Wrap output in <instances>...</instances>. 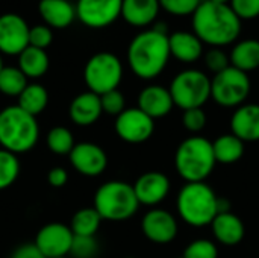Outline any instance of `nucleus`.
<instances>
[{
	"instance_id": "58836bf2",
	"label": "nucleus",
	"mask_w": 259,
	"mask_h": 258,
	"mask_svg": "<svg viewBox=\"0 0 259 258\" xmlns=\"http://www.w3.org/2000/svg\"><path fill=\"white\" fill-rule=\"evenodd\" d=\"M229 6L240 20H253L259 17V0H231Z\"/></svg>"
},
{
	"instance_id": "0eeeda50",
	"label": "nucleus",
	"mask_w": 259,
	"mask_h": 258,
	"mask_svg": "<svg viewBox=\"0 0 259 258\" xmlns=\"http://www.w3.org/2000/svg\"><path fill=\"white\" fill-rule=\"evenodd\" d=\"M168 90L178 108H202L211 99V79L202 70L187 68L173 78Z\"/></svg>"
},
{
	"instance_id": "a211bd4d",
	"label": "nucleus",
	"mask_w": 259,
	"mask_h": 258,
	"mask_svg": "<svg viewBox=\"0 0 259 258\" xmlns=\"http://www.w3.org/2000/svg\"><path fill=\"white\" fill-rule=\"evenodd\" d=\"M102 114L103 109L100 96L93 91L77 94L68 106V116L77 126H91L100 119Z\"/></svg>"
},
{
	"instance_id": "f257e3e1",
	"label": "nucleus",
	"mask_w": 259,
	"mask_h": 258,
	"mask_svg": "<svg viewBox=\"0 0 259 258\" xmlns=\"http://www.w3.org/2000/svg\"><path fill=\"white\" fill-rule=\"evenodd\" d=\"M191 17L193 32L211 47L234 44L241 33V20L228 3L203 0Z\"/></svg>"
},
{
	"instance_id": "4468645a",
	"label": "nucleus",
	"mask_w": 259,
	"mask_h": 258,
	"mask_svg": "<svg viewBox=\"0 0 259 258\" xmlns=\"http://www.w3.org/2000/svg\"><path fill=\"white\" fill-rule=\"evenodd\" d=\"M71 167L88 178H94L102 175L108 167V155L106 152L96 143L82 141L76 143L73 151L68 155Z\"/></svg>"
},
{
	"instance_id": "f704fd0d",
	"label": "nucleus",
	"mask_w": 259,
	"mask_h": 258,
	"mask_svg": "<svg viewBox=\"0 0 259 258\" xmlns=\"http://www.w3.org/2000/svg\"><path fill=\"white\" fill-rule=\"evenodd\" d=\"M205 65L209 71H212L214 75L226 70L228 67H231V58L229 55L222 49V47H211L206 53H205Z\"/></svg>"
},
{
	"instance_id": "39448f33",
	"label": "nucleus",
	"mask_w": 259,
	"mask_h": 258,
	"mask_svg": "<svg viewBox=\"0 0 259 258\" xmlns=\"http://www.w3.org/2000/svg\"><path fill=\"white\" fill-rule=\"evenodd\" d=\"M217 199L215 192L206 182H187L178 195V213L194 228L211 225L217 216Z\"/></svg>"
},
{
	"instance_id": "20e7f679",
	"label": "nucleus",
	"mask_w": 259,
	"mask_h": 258,
	"mask_svg": "<svg viewBox=\"0 0 259 258\" xmlns=\"http://www.w3.org/2000/svg\"><path fill=\"white\" fill-rule=\"evenodd\" d=\"M215 164L212 143L200 135L184 140L175 154L176 170L187 182H205Z\"/></svg>"
},
{
	"instance_id": "c03bdc74",
	"label": "nucleus",
	"mask_w": 259,
	"mask_h": 258,
	"mask_svg": "<svg viewBox=\"0 0 259 258\" xmlns=\"http://www.w3.org/2000/svg\"><path fill=\"white\" fill-rule=\"evenodd\" d=\"M3 67H5V65H3V59H2V53H0V71H2Z\"/></svg>"
},
{
	"instance_id": "412c9836",
	"label": "nucleus",
	"mask_w": 259,
	"mask_h": 258,
	"mask_svg": "<svg viewBox=\"0 0 259 258\" xmlns=\"http://www.w3.org/2000/svg\"><path fill=\"white\" fill-rule=\"evenodd\" d=\"M170 53L175 59L184 64H193L203 55V43L194 32L178 30L168 35Z\"/></svg>"
},
{
	"instance_id": "a19ab883",
	"label": "nucleus",
	"mask_w": 259,
	"mask_h": 258,
	"mask_svg": "<svg viewBox=\"0 0 259 258\" xmlns=\"http://www.w3.org/2000/svg\"><path fill=\"white\" fill-rule=\"evenodd\" d=\"M9 258H46L39 249L35 246V243H24V245H20Z\"/></svg>"
},
{
	"instance_id": "f3484780",
	"label": "nucleus",
	"mask_w": 259,
	"mask_h": 258,
	"mask_svg": "<svg viewBox=\"0 0 259 258\" xmlns=\"http://www.w3.org/2000/svg\"><path fill=\"white\" fill-rule=\"evenodd\" d=\"M175 102L171 93L162 85H149L138 94V108L153 120L168 116Z\"/></svg>"
},
{
	"instance_id": "c756f323",
	"label": "nucleus",
	"mask_w": 259,
	"mask_h": 258,
	"mask_svg": "<svg viewBox=\"0 0 259 258\" xmlns=\"http://www.w3.org/2000/svg\"><path fill=\"white\" fill-rule=\"evenodd\" d=\"M74 144V137L65 126H55L47 134V148L56 155H70Z\"/></svg>"
},
{
	"instance_id": "4c0bfd02",
	"label": "nucleus",
	"mask_w": 259,
	"mask_h": 258,
	"mask_svg": "<svg viewBox=\"0 0 259 258\" xmlns=\"http://www.w3.org/2000/svg\"><path fill=\"white\" fill-rule=\"evenodd\" d=\"M182 125L188 132L197 134L206 126V114L202 108L187 109L182 114Z\"/></svg>"
},
{
	"instance_id": "49530a36",
	"label": "nucleus",
	"mask_w": 259,
	"mask_h": 258,
	"mask_svg": "<svg viewBox=\"0 0 259 258\" xmlns=\"http://www.w3.org/2000/svg\"><path fill=\"white\" fill-rule=\"evenodd\" d=\"M59 258H68V257H59Z\"/></svg>"
},
{
	"instance_id": "2eb2a0df",
	"label": "nucleus",
	"mask_w": 259,
	"mask_h": 258,
	"mask_svg": "<svg viewBox=\"0 0 259 258\" xmlns=\"http://www.w3.org/2000/svg\"><path fill=\"white\" fill-rule=\"evenodd\" d=\"M141 230L147 240L156 245H167L178 236V220L175 216L162 208L147 211L141 220Z\"/></svg>"
},
{
	"instance_id": "f03ea898",
	"label": "nucleus",
	"mask_w": 259,
	"mask_h": 258,
	"mask_svg": "<svg viewBox=\"0 0 259 258\" xmlns=\"http://www.w3.org/2000/svg\"><path fill=\"white\" fill-rule=\"evenodd\" d=\"M168 35L147 29L137 33L127 47V64L132 73L144 81L158 78L170 59Z\"/></svg>"
},
{
	"instance_id": "b1692460",
	"label": "nucleus",
	"mask_w": 259,
	"mask_h": 258,
	"mask_svg": "<svg viewBox=\"0 0 259 258\" xmlns=\"http://www.w3.org/2000/svg\"><path fill=\"white\" fill-rule=\"evenodd\" d=\"M231 65L244 71L250 73L259 68V40L255 38H247L237 41L235 46L232 47L231 53Z\"/></svg>"
},
{
	"instance_id": "ddd939ff",
	"label": "nucleus",
	"mask_w": 259,
	"mask_h": 258,
	"mask_svg": "<svg viewBox=\"0 0 259 258\" xmlns=\"http://www.w3.org/2000/svg\"><path fill=\"white\" fill-rule=\"evenodd\" d=\"M29 24L27 21L14 12L0 15V53L9 56H18L26 47H29Z\"/></svg>"
},
{
	"instance_id": "f8f14e48",
	"label": "nucleus",
	"mask_w": 259,
	"mask_h": 258,
	"mask_svg": "<svg viewBox=\"0 0 259 258\" xmlns=\"http://www.w3.org/2000/svg\"><path fill=\"white\" fill-rule=\"evenodd\" d=\"M73 240L74 234L70 227L59 222H52L38 231L35 246L46 258L67 257L71 251Z\"/></svg>"
},
{
	"instance_id": "5701e85b",
	"label": "nucleus",
	"mask_w": 259,
	"mask_h": 258,
	"mask_svg": "<svg viewBox=\"0 0 259 258\" xmlns=\"http://www.w3.org/2000/svg\"><path fill=\"white\" fill-rule=\"evenodd\" d=\"M211 228L217 242L225 246H237L246 234L243 220L232 211L217 214L211 224Z\"/></svg>"
},
{
	"instance_id": "79ce46f5",
	"label": "nucleus",
	"mask_w": 259,
	"mask_h": 258,
	"mask_svg": "<svg viewBox=\"0 0 259 258\" xmlns=\"http://www.w3.org/2000/svg\"><path fill=\"white\" fill-rule=\"evenodd\" d=\"M231 211V202L226 198H219L217 199V214L220 213H229Z\"/></svg>"
},
{
	"instance_id": "2f4dec72",
	"label": "nucleus",
	"mask_w": 259,
	"mask_h": 258,
	"mask_svg": "<svg viewBox=\"0 0 259 258\" xmlns=\"http://www.w3.org/2000/svg\"><path fill=\"white\" fill-rule=\"evenodd\" d=\"M184 258H219V249L217 245L208 239H197L191 242L185 251Z\"/></svg>"
},
{
	"instance_id": "09e8293b",
	"label": "nucleus",
	"mask_w": 259,
	"mask_h": 258,
	"mask_svg": "<svg viewBox=\"0 0 259 258\" xmlns=\"http://www.w3.org/2000/svg\"><path fill=\"white\" fill-rule=\"evenodd\" d=\"M181 258H184V257H181Z\"/></svg>"
},
{
	"instance_id": "e433bc0d",
	"label": "nucleus",
	"mask_w": 259,
	"mask_h": 258,
	"mask_svg": "<svg viewBox=\"0 0 259 258\" xmlns=\"http://www.w3.org/2000/svg\"><path fill=\"white\" fill-rule=\"evenodd\" d=\"M53 43V32L46 24L32 26L29 30V46L46 50Z\"/></svg>"
},
{
	"instance_id": "c9c22d12",
	"label": "nucleus",
	"mask_w": 259,
	"mask_h": 258,
	"mask_svg": "<svg viewBox=\"0 0 259 258\" xmlns=\"http://www.w3.org/2000/svg\"><path fill=\"white\" fill-rule=\"evenodd\" d=\"M99 252V245L94 237L74 236L70 254L74 258H94Z\"/></svg>"
},
{
	"instance_id": "473e14b6",
	"label": "nucleus",
	"mask_w": 259,
	"mask_h": 258,
	"mask_svg": "<svg viewBox=\"0 0 259 258\" xmlns=\"http://www.w3.org/2000/svg\"><path fill=\"white\" fill-rule=\"evenodd\" d=\"M203 0H159L161 9L176 17L193 15Z\"/></svg>"
},
{
	"instance_id": "dca6fc26",
	"label": "nucleus",
	"mask_w": 259,
	"mask_h": 258,
	"mask_svg": "<svg viewBox=\"0 0 259 258\" xmlns=\"http://www.w3.org/2000/svg\"><path fill=\"white\" fill-rule=\"evenodd\" d=\"M135 196L140 205L155 207L161 204L170 193V179L158 170L146 172L134 184Z\"/></svg>"
},
{
	"instance_id": "bb28decb",
	"label": "nucleus",
	"mask_w": 259,
	"mask_h": 258,
	"mask_svg": "<svg viewBox=\"0 0 259 258\" xmlns=\"http://www.w3.org/2000/svg\"><path fill=\"white\" fill-rule=\"evenodd\" d=\"M18 99V106L23 108L26 113L32 114L36 117L41 114L47 105H49V93L41 84H27V87L23 90V93L17 97Z\"/></svg>"
},
{
	"instance_id": "aec40b11",
	"label": "nucleus",
	"mask_w": 259,
	"mask_h": 258,
	"mask_svg": "<svg viewBox=\"0 0 259 258\" xmlns=\"http://www.w3.org/2000/svg\"><path fill=\"white\" fill-rule=\"evenodd\" d=\"M38 12L50 29H65L76 17V5L68 0H39Z\"/></svg>"
},
{
	"instance_id": "393cba45",
	"label": "nucleus",
	"mask_w": 259,
	"mask_h": 258,
	"mask_svg": "<svg viewBox=\"0 0 259 258\" xmlns=\"http://www.w3.org/2000/svg\"><path fill=\"white\" fill-rule=\"evenodd\" d=\"M50 59L46 50L36 49V47H26L18 55V68L23 71V75L27 79H38L44 76L49 70Z\"/></svg>"
},
{
	"instance_id": "423d86ee",
	"label": "nucleus",
	"mask_w": 259,
	"mask_h": 258,
	"mask_svg": "<svg viewBox=\"0 0 259 258\" xmlns=\"http://www.w3.org/2000/svg\"><path fill=\"white\" fill-rule=\"evenodd\" d=\"M138 207L134 186L124 181H108L94 195V208L103 220H127L138 211Z\"/></svg>"
},
{
	"instance_id": "72a5a7b5",
	"label": "nucleus",
	"mask_w": 259,
	"mask_h": 258,
	"mask_svg": "<svg viewBox=\"0 0 259 258\" xmlns=\"http://www.w3.org/2000/svg\"><path fill=\"white\" fill-rule=\"evenodd\" d=\"M100 102H102L103 113L105 114H109V116H115L117 117V116H120L126 109L124 94L118 88L102 94L100 96Z\"/></svg>"
},
{
	"instance_id": "6ab92c4d",
	"label": "nucleus",
	"mask_w": 259,
	"mask_h": 258,
	"mask_svg": "<svg viewBox=\"0 0 259 258\" xmlns=\"http://www.w3.org/2000/svg\"><path fill=\"white\" fill-rule=\"evenodd\" d=\"M231 131L240 140L258 141L259 140V105L244 103L235 108L231 117Z\"/></svg>"
},
{
	"instance_id": "4be33fe9",
	"label": "nucleus",
	"mask_w": 259,
	"mask_h": 258,
	"mask_svg": "<svg viewBox=\"0 0 259 258\" xmlns=\"http://www.w3.org/2000/svg\"><path fill=\"white\" fill-rule=\"evenodd\" d=\"M161 11L159 0H123L121 17L134 27H146L156 21Z\"/></svg>"
},
{
	"instance_id": "1a4fd4ad",
	"label": "nucleus",
	"mask_w": 259,
	"mask_h": 258,
	"mask_svg": "<svg viewBox=\"0 0 259 258\" xmlns=\"http://www.w3.org/2000/svg\"><path fill=\"white\" fill-rule=\"evenodd\" d=\"M250 90L252 84L249 75L232 65L214 75L211 79V97L217 105L225 108H238L244 105Z\"/></svg>"
},
{
	"instance_id": "7c9ffc66",
	"label": "nucleus",
	"mask_w": 259,
	"mask_h": 258,
	"mask_svg": "<svg viewBox=\"0 0 259 258\" xmlns=\"http://www.w3.org/2000/svg\"><path fill=\"white\" fill-rule=\"evenodd\" d=\"M20 175V161L15 154L0 148V192L9 189Z\"/></svg>"
},
{
	"instance_id": "a878e982",
	"label": "nucleus",
	"mask_w": 259,
	"mask_h": 258,
	"mask_svg": "<svg viewBox=\"0 0 259 258\" xmlns=\"http://www.w3.org/2000/svg\"><path fill=\"white\" fill-rule=\"evenodd\" d=\"M212 151L215 161L220 164H234L244 155V141L237 135L223 134L212 141Z\"/></svg>"
},
{
	"instance_id": "7ed1b4c3",
	"label": "nucleus",
	"mask_w": 259,
	"mask_h": 258,
	"mask_svg": "<svg viewBox=\"0 0 259 258\" xmlns=\"http://www.w3.org/2000/svg\"><path fill=\"white\" fill-rule=\"evenodd\" d=\"M39 138L36 117L18 105H9L0 111V146L15 155L32 151Z\"/></svg>"
},
{
	"instance_id": "37998d69",
	"label": "nucleus",
	"mask_w": 259,
	"mask_h": 258,
	"mask_svg": "<svg viewBox=\"0 0 259 258\" xmlns=\"http://www.w3.org/2000/svg\"><path fill=\"white\" fill-rule=\"evenodd\" d=\"M209 2H214V3H228L229 5L231 0H209Z\"/></svg>"
},
{
	"instance_id": "9b49d317",
	"label": "nucleus",
	"mask_w": 259,
	"mask_h": 258,
	"mask_svg": "<svg viewBox=\"0 0 259 258\" xmlns=\"http://www.w3.org/2000/svg\"><path fill=\"white\" fill-rule=\"evenodd\" d=\"M117 135L131 144H138L147 141L155 131V120L137 108H126L120 116H117L114 123Z\"/></svg>"
},
{
	"instance_id": "a18cd8bd",
	"label": "nucleus",
	"mask_w": 259,
	"mask_h": 258,
	"mask_svg": "<svg viewBox=\"0 0 259 258\" xmlns=\"http://www.w3.org/2000/svg\"><path fill=\"white\" fill-rule=\"evenodd\" d=\"M126 258H135V257H126Z\"/></svg>"
},
{
	"instance_id": "ea45409f",
	"label": "nucleus",
	"mask_w": 259,
	"mask_h": 258,
	"mask_svg": "<svg viewBox=\"0 0 259 258\" xmlns=\"http://www.w3.org/2000/svg\"><path fill=\"white\" fill-rule=\"evenodd\" d=\"M47 181L52 187L61 189L67 184L68 181V172L64 167H53L47 173Z\"/></svg>"
},
{
	"instance_id": "cd10ccee",
	"label": "nucleus",
	"mask_w": 259,
	"mask_h": 258,
	"mask_svg": "<svg viewBox=\"0 0 259 258\" xmlns=\"http://www.w3.org/2000/svg\"><path fill=\"white\" fill-rule=\"evenodd\" d=\"M102 220L103 219L100 217V214L96 211L94 207H91V208H80L79 211H76L73 214L70 228H71L74 236H79V237H94L96 233L100 228Z\"/></svg>"
},
{
	"instance_id": "6e6552de",
	"label": "nucleus",
	"mask_w": 259,
	"mask_h": 258,
	"mask_svg": "<svg viewBox=\"0 0 259 258\" xmlns=\"http://www.w3.org/2000/svg\"><path fill=\"white\" fill-rule=\"evenodd\" d=\"M123 79V64L115 53L99 52L93 55L83 68V81L88 91L99 96L117 90Z\"/></svg>"
},
{
	"instance_id": "c85d7f7f",
	"label": "nucleus",
	"mask_w": 259,
	"mask_h": 258,
	"mask_svg": "<svg viewBox=\"0 0 259 258\" xmlns=\"http://www.w3.org/2000/svg\"><path fill=\"white\" fill-rule=\"evenodd\" d=\"M27 78L18 67L5 65L0 71V93L9 97H18L27 87Z\"/></svg>"
},
{
	"instance_id": "9d476101",
	"label": "nucleus",
	"mask_w": 259,
	"mask_h": 258,
	"mask_svg": "<svg viewBox=\"0 0 259 258\" xmlns=\"http://www.w3.org/2000/svg\"><path fill=\"white\" fill-rule=\"evenodd\" d=\"M123 0H77L76 17L91 29L111 26L121 17Z\"/></svg>"
},
{
	"instance_id": "de8ad7c7",
	"label": "nucleus",
	"mask_w": 259,
	"mask_h": 258,
	"mask_svg": "<svg viewBox=\"0 0 259 258\" xmlns=\"http://www.w3.org/2000/svg\"><path fill=\"white\" fill-rule=\"evenodd\" d=\"M68 2H71V0H68Z\"/></svg>"
}]
</instances>
